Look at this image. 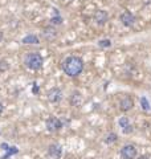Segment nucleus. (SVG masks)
<instances>
[{
    "mask_svg": "<svg viewBox=\"0 0 151 159\" xmlns=\"http://www.w3.org/2000/svg\"><path fill=\"white\" fill-rule=\"evenodd\" d=\"M133 106H134V101H133V98L129 97V96L123 97V98L119 101V109H121L122 111H129V110H131Z\"/></svg>",
    "mask_w": 151,
    "mask_h": 159,
    "instance_id": "obj_10",
    "label": "nucleus"
},
{
    "mask_svg": "<svg viewBox=\"0 0 151 159\" xmlns=\"http://www.w3.org/2000/svg\"><path fill=\"white\" fill-rule=\"evenodd\" d=\"M23 44H39L40 40L36 34H27V36H24L23 40H21Z\"/></svg>",
    "mask_w": 151,
    "mask_h": 159,
    "instance_id": "obj_13",
    "label": "nucleus"
},
{
    "mask_svg": "<svg viewBox=\"0 0 151 159\" xmlns=\"http://www.w3.org/2000/svg\"><path fill=\"white\" fill-rule=\"evenodd\" d=\"M62 70L69 77H77L84 70V61L78 56H69L62 61Z\"/></svg>",
    "mask_w": 151,
    "mask_h": 159,
    "instance_id": "obj_1",
    "label": "nucleus"
},
{
    "mask_svg": "<svg viewBox=\"0 0 151 159\" xmlns=\"http://www.w3.org/2000/svg\"><path fill=\"white\" fill-rule=\"evenodd\" d=\"M140 106H142V109H143V110H146V111L150 110V103H149V101H147V98H146V97L140 98Z\"/></svg>",
    "mask_w": 151,
    "mask_h": 159,
    "instance_id": "obj_17",
    "label": "nucleus"
},
{
    "mask_svg": "<svg viewBox=\"0 0 151 159\" xmlns=\"http://www.w3.org/2000/svg\"><path fill=\"white\" fill-rule=\"evenodd\" d=\"M24 64L25 66L31 70H40L44 65V58L40 53L36 52H32V53H28L27 56L24 57Z\"/></svg>",
    "mask_w": 151,
    "mask_h": 159,
    "instance_id": "obj_2",
    "label": "nucleus"
},
{
    "mask_svg": "<svg viewBox=\"0 0 151 159\" xmlns=\"http://www.w3.org/2000/svg\"><path fill=\"white\" fill-rule=\"evenodd\" d=\"M62 17L60 16V13L56 11V15H54V16H52V19H50V24H52V25H61L62 24Z\"/></svg>",
    "mask_w": 151,
    "mask_h": 159,
    "instance_id": "obj_14",
    "label": "nucleus"
},
{
    "mask_svg": "<svg viewBox=\"0 0 151 159\" xmlns=\"http://www.w3.org/2000/svg\"><path fill=\"white\" fill-rule=\"evenodd\" d=\"M37 90H39V88H37V85H34V86H33V93H37Z\"/></svg>",
    "mask_w": 151,
    "mask_h": 159,
    "instance_id": "obj_21",
    "label": "nucleus"
},
{
    "mask_svg": "<svg viewBox=\"0 0 151 159\" xmlns=\"http://www.w3.org/2000/svg\"><path fill=\"white\" fill-rule=\"evenodd\" d=\"M109 20V15L106 11H102V9H98L97 12L94 13V21L98 24V25H105Z\"/></svg>",
    "mask_w": 151,
    "mask_h": 159,
    "instance_id": "obj_8",
    "label": "nucleus"
},
{
    "mask_svg": "<svg viewBox=\"0 0 151 159\" xmlns=\"http://www.w3.org/2000/svg\"><path fill=\"white\" fill-rule=\"evenodd\" d=\"M62 126H64L62 121L58 119L57 117H49L47 121H45V127H47V130L50 133H56L58 130H61Z\"/></svg>",
    "mask_w": 151,
    "mask_h": 159,
    "instance_id": "obj_3",
    "label": "nucleus"
},
{
    "mask_svg": "<svg viewBox=\"0 0 151 159\" xmlns=\"http://www.w3.org/2000/svg\"><path fill=\"white\" fill-rule=\"evenodd\" d=\"M117 139H118L117 134H115V133H109L108 135H106V138H105V142L109 143V145H112V143L117 142Z\"/></svg>",
    "mask_w": 151,
    "mask_h": 159,
    "instance_id": "obj_15",
    "label": "nucleus"
},
{
    "mask_svg": "<svg viewBox=\"0 0 151 159\" xmlns=\"http://www.w3.org/2000/svg\"><path fill=\"white\" fill-rule=\"evenodd\" d=\"M48 155L52 159H61L62 157V147L57 143H52L48 146Z\"/></svg>",
    "mask_w": 151,
    "mask_h": 159,
    "instance_id": "obj_5",
    "label": "nucleus"
},
{
    "mask_svg": "<svg viewBox=\"0 0 151 159\" xmlns=\"http://www.w3.org/2000/svg\"><path fill=\"white\" fill-rule=\"evenodd\" d=\"M70 102H72L73 106L80 107V106H81V103H82V97H81V94H80L78 92H74V93L72 94V98H70Z\"/></svg>",
    "mask_w": 151,
    "mask_h": 159,
    "instance_id": "obj_12",
    "label": "nucleus"
},
{
    "mask_svg": "<svg viewBox=\"0 0 151 159\" xmlns=\"http://www.w3.org/2000/svg\"><path fill=\"white\" fill-rule=\"evenodd\" d=\"M121 157L123 159H135L137 158V148L134 145H126L121 148Z\"/></svg>",
    "mask_w": 151,
    "mask_h": 159,
    "instance_id": "obj_4",
    "label": "nucleus"
},
{
    "mask_svg": "<svg viewBox=\"0 0 151 159\" xmlns=\"http://www.w3.org/2000/svg\"><path fill=\"white\" fill-rule=\"evenodd\" d=\"M119 19H121V21H122V24L125 27H131L135 23V16L129 11H125L122 15H121Z\"/></svg>",
    "mask_w": 151,
    "mask_h": 159,
    "instance_id": "obj_9",
    "label": "nucleus"
},
{
    "mask_svg": "<svg viewBox=\"0 0 151 159\" xmlns=\"http://www.w3.org/2000/svg\"><path fill=\"white\" fill-rule=\"evenodd\" d=\"M3 111H4V106H3V103L0 102V116L3 114Z\"/></svg>",
    "mask_w": 151,
    "mask_h": 159,
    "instance_id": "obj_20",
    "label": "nucleus"
},
{
    "mask_svg": "<svg viewBox=\"0 0 151 159\" xmlns=\"http://www.w3.org/2000/svg\"><path fill=\"white\" fill-rule=\"evenodd\" d=\"M118 123H119V126H121V129H122V131L125 134H130V133L133 131V125L130 123L127 117H121Z\"/></svg>",
    "mask_w": 151,
    "mask_h": 159,
    "instance_id": "obj_11",
    "label": "nucleus"
},
{
    "mask_svg": "<svg viewBox=\"0 0 151 159\" xmlns=\"http://www.w3.org/2000/svg\"><path fill=\"white\" fill-rule=\"evenodd\" d=\"M8 69H9V64L6 60H2V61H0V72H6Z\"/></svg>",
    "mask_w": 151,
    "mask_h": 159,
    "instance_id": "obj_19",
    "label": "nucleus"
},
{
    "mask_svg": "<svg viewBox=\"0 0 151 159\" xmlns=\"http://www.w3.org/2000/svg\"><path fill=\"white\" fill-rule=\"evenodd\" d=\"M3 37H4V36H3V32H2V31H0V43H2V41H3Z\"/></svg>",
    "mask_w": 151,
    "mask_h": 159,
    "instance_id": "obj_22",
    "label": "nucleus"
},
{
    "mask_svg": "<svg viewBox=\"0 0 151 159\" xmlns=\"http://www.w3.org/2000/svg\"><path fill=\"white\" fill-rule=\"evenodd\" d=\"M98 45L101 48H109L110 45H112V41H110L109 39H105V40H99L98 41Z\"/></svg>",
    "mask_w": 151,
    "mask_h": 159,
    "instance_id": "obj_18",
    "label": "nucleus"
},
{
    "mask_svg": "<svg viewBox=\"0 0 151 159\" xmlns=\"http://www.w3.org/2000/svg\"><path fill=\"white\" fill-rule=\"evenodd\" d=\"M47 97H48V101L49 102L56 103V102H60L62 99V92H61V89H58V88H52L48 92Z\"/></svg>",
    "mask_w": 151,
    "mask_h": 159,
    "instance_id": "obj_7",
    "label": "nucleus"
},
{
    "mask_svg": "<svg viewBox=\"0 0 151 159\" xmlns=\"http://www.w3.org/2000/svg\"><path fill=\"white\" fill-rule=\"evenodd\" d=\"M43 37L47 40V41H54L57 39V29L54 28V25H48L43 29Z\"/></svg>",
    "mask_w": 151,
    "mask_h": 159,
    "instance_id": "obj_6",
    "label": "nucleus"
},
{
    "mask_svg": "<svg viewBox=\"0 0 151 159\" xmlns=\"http://www.w3.org/2000/svg\"><path fill=\"white\" fill-rule=\"evenodd\" d=\"M17 152H19V148H17V147H15V146H11V147H9L8 150H7V154L3 157V159H7L8 157L15 155V154H17Z\"/></svg>",
    "mask_w": 151,
    "mask_h": 159,
    "instance_id": "obj_16",
    "label": "nucleus"
},
{
    "mask_svg": "<svg viewBox=\"0 0 151 159\" xmlns=\"http://www.w3.org/2000/svg\"><path fill=\"white\" fill-rule=\"evenodd\" d=\"M138 159H149V158H147V157H146V155H142V157H139Z\"/></svg>",
    "mask_w": 151,
    "mask_h": 159,
    "instance_id": "obj_23",
    "label": "nucleus"
}]
</instances>
